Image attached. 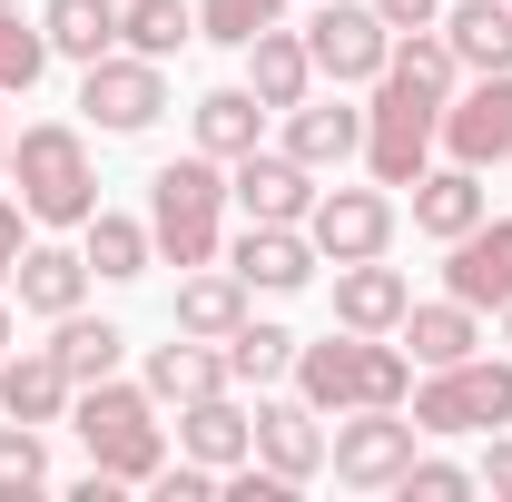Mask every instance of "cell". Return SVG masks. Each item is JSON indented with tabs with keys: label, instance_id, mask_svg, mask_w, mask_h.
<instances>
[{
	"label": "cell",
	"instance_id": "obj_18",
	"mask_svg": "<svg viewBox=\"0 0 512 502\" xmlns=\"http://www.w3.org/2000/svg\"><path fill=\"white\" fill-rule=\"evenodd\" d=\"M286 158L296 168H345V158H365V109H345V99H296L286 109Z\"/></svg>",
	"mask_w": 512,
	"mask_h": 502
},
{
	"label": "cell",
	"instance_id": "obj_15",
	"mask_svg": "<svg viewBox=\"0 0 512 502\" xmlns=\"http://www.w3.org/2000/svg\"><path fill=\"white\" fill-rule=\"evenodd\" d=\"M178 453H188V463H217V473H237V463L256 453V414L237 404V384L178 404Z\"/></svg>",
	"mask_w": 512,
	"mask_h": 502
},
{
	"label": "cell",
	"instance_id": "obj_39",
	"mask_svg": "<svg viewBox=\"0 0 512 502\" xmlns=\"http://www.w3.org/2000/svg\"><path fill=\"white\" fill-rule=\"evenodd\" d=\"M375 20H384V30H434L444 0H375Z\"/></svg>",
	"mask_w": 512,
	"mask_h": 502
},
{
	"label": "cell",
	"instance_id": "obj_3",
	"mask_svg": "<svg viewBox=\"0 0 512 502\" xmlns=\"http://www.w3.org/2000/svg\"><path fill=\"white\" fill-rule=\"evenodd\" d=\"M10 188L30 207V227H89L99 217V168H89V138L69 119H40L10 138Z\"/></svg>",
	"mask_w": 512,
	"mask_h": 502
},
{
	"label": "cell",
	"instance_id": "obj_25",
	"mask_svg": "<svg viewBox=\"0 0 512 502\" xmlns=\"http://www.w3.org/2000/svg\"><path fill=\"white\" fill-rule=\"evenodd\" d=\"M434 30L453 40V60L473 69V79L483 69H512V0H453Z\"/></svg>",
	"mask_w": 512,
	"mask_h": 502
},
{
	"label": "cell",
	"instance_id": "obj_42",
	"mask_svg": "<svg viewBox=\"0 0 512 502\" xmlns=\"http://www.w3.org/2000/svg\"><path fill=\"white\" fill-rule=\"evenodd\" d=\"M503 355H512V306H503Z\"/></svg>",
	"mask_w": 512,
	"mask_h": 502
},
{
	"label": "cell",
	"instance_id": "obj_43",
	"mask_svg": "<svg viewBox=\"0 0 512 502\" xmlns=\"http://www.w3.org/2000/svg\"><path fill=\"white\" fill-rule=\"evenodd\" d=\"M0 286H10V276H0Z\"/></svg>",
	"mask_w": 512,
	"mask_h": 502
},
{
	"label": "cell",
	"instance_id": "obj_21",
	"mask_svg": "<svg viewBox=\"0 0 512 502\" xmlns=\"http://www.w3.org/2000/svg\"><path fill=\"white\" fill-rule=\"evenodd\" d=\"M247 325V276L217 256V266H188V286H178V335H197V345H227Z\"/></svg>",
	"mask_w": 512,
	"mask_h": 502
},
{
	"label": "cell",
	"instance_id": "obj_26",
	"mask_svg": "<svg viewBox=\"0 0 512 502\" xmlns=\"http://www.w3.org/2000/svg\"><path fill=\"white\" fill-rule=\"evenodd\" d=\"M138 384H148L158 404H197V394H227L237 375H227V345H197V335H188V345H158Z\"/></svg>",
	"mask_w": 512,
	"mask_h": 502
},
{
	"label": "cell",
	"instance_id": "obj_31",
	"mask_svg": "<svg viewBox=\"0 0 512 502\" xmlns=\"http://www.w3.org/2000/svg\"><path fill=\"white\" fill-rule=\"evenodd\" d=\"M50 355H60V375H69V384H99V375H119L128 335H119V325H99V315H79V306H69L60 325H50Z\"/></svg>",
	"mask_w": 512,
	"mask_h": 502
},
{
	"label": "cell",
	"instance_id": "obj_40",
	"mask_svg": "<svg viewBox=\"0 0 512 502\" xmlns=\"http://www.w3.org/2000/svg\"><path fill=\"white\" fill-rule=\"evenodd\" d=\"M0 178H10V109H0Z\"/></svg>",
	"mask_w": 512,
	"mask_h": 502
},
{
	"label": "cell",
	"instance_id": "obj_9",
	"mask_svg": "<svg viewBox=\"0 0 512 502\" xmlns=\"http://www.w3.org/2000/svg\"><path fill=\"white\" fill-rule=\"evenodd\" d=\"M306 60L335 89H375L384 60H394V30L375 20V0H325L316 20H306Z\"/></svg>",
	"mask_w": 512,
	"mask_h": 502
},
{
	"label": "cell",
	"instance_id": "obj_28",
	"mask_svg": "<svg viewBox=\"0 0 512 502\" xmlns=\"http://www.w3.org/2000/svg\"><path fill=\"white\" fill-rule=\"evenodd\" d=\"M40 30H50V60H109L119 50V0H50L40 10Z\"/></svg>",
	"mask_w": 512,
	"mask_h": 502
},
{
	"label": "cell",
	"instance_id": "obj_24",
	"mask_svg": "<svg viewBox=\"0 0 512 502\" xmlns=\"http://www.w3.org/2000/svg\"><path fill=\"white\" fill-rule=\"evenodd\" d=\"M10 296H20L30 315H50V325H60V315L89 296V256H79V247H20V266H10Z\"/></svg>",
	"mask_w": 512,
	"mask_h": 502
},
{
	"label": "cell",
	"instance_id": "obj_16",
	"mask_svg": "<svg viewBox=\"0 0 512 502\" xmlns=\"http://www.w3.org/2000/svg\"><path fill=\"white\" fill-rule=\"evenodd\" d=\"M256 463L266 473H286V483H316L325 473V424H316V404L296 394V404H256Z\"/></svg>",
	"mask_w": 512,
	"mask_h": 502
},
{
	"label": "cell",
	"instance_id": "obj_27",
	"mask_svg": "<svg viewBox=\"0 0 512 502\" xmlns=\"http://www.w3.org/2000/svg\"><path fill=\"white\" fill-rule=\"evenodd\" d=\"M79 256H89V276H109V286H128V276H148L158 266V237H148V217H89L79 227Z\"/></svg>",
	"mask_w": 512,
	"mask_h": 502
},
{
	"label": "cell",
	"instance_id": "obj_35",
	"mask_svg": "<svg viewBox=\"0 0 512 502\" xmlns=\"http://www.w3.org/2000/svg\"><path fill=\"white\" fill-rule=\"evenodd\" d=\"M30 493H50V443H40V424H0V502Z\"/></svg>",
	"mask_w": 512,
	"mask_h": 502
},
{
	"label": "cell",
	"instance_id": "obj_23",
	"mask_svg": "<svg viewBox=\"0 0 512 502\" xmlns=\"http://www.w3.org/2000/svg\"><path fill=\"white\" fill-rule=\"evenodd\" d=\"M404 355L434 375V365H463V355H483V315L463 306V296H444V306H404Z\"/></svg>",
	"mask_w": 512,
	"mask_h": 502
},
{
	"label": "cell",
	"instance_id": "obj_37",
	"mask_svg": "<svg viewBox=\"0 0 512 502\" xmlns=\"http://www.w3.org/2000/svg\"><path fill=\"white\" fill-rule=\"evenodd\" d=\"M394 493H404V502H463V493H483V483H473L463 463H444V453H414Z\"/></svg>",
	"mask_w": 512,
	"mask_h": 502
},
{
	"label": "cell",
	"instance_id": "obj_17",
	"mask_svg": "<svg viewBox=\"0 0 512 502\" xmlns=\"http://www.w3.org/2000/svg\"><path fill=\"white\" fill-rule=\"evenodd\" d=\"M69 394H79V384L60 375V355H50V345L0 355V414H10V424H40V434H50V424H69Z\"/></svg>",
	"mask_w": 512,
	"mask_h": 502
},
{
	"label": "cell",
	"instance_id": "obj_5",
	"mask_svg": "<svg viewBox=\"0 0 512 502\" xmlns=\"http://www.w3.org/2000/svg\"><path fill=\"white\" fill-rule=\"evenodd\" d=\"M404 414H414L424 434H493V424H512V355L434 365V375L404 394Z\"/></svg>",
	"mask_w": 512,
	"mask_h": 502
},
{
	"label": "cell",
	"instance_id": "obj_13",
	"mask_svg": "<svg viewBox=\"0 0 512 502\" xmlns=\"http://www.w3.org/2000/svg\"><path fill=\"white\" fill-rule=\"evenodd\" d=\"M444 296H463V306H512V217H483V227H463L444 247Z\"/></svg>",
	"mask_w": 512,
	"mask_h": 502
},
{
	"label": "cell",
	"instance_id": "obj_38",
	"mask_svg": "<svg viewBox=\"0 0 512 502\" xmlns=\"http://www.w3.org/2000/svg\"><path fill=\"white\" fill-rule=\"evenodd\" d=\"M473 483H483L493 502H512V434H493V453L473 463Z\"/></svg>",
	"mask_w": 512,
	"mask_h": 502
},
{
	"label": "cell",
	"instance_id": "obj_11",
	"mask_svg": "<svg viewBox=\"0 0 512 502\" xmlns=\"http://www.w3.org/2000/svg\"><path fill=\"white\" fill-rule=\"evenodd\" d=\"M306 237H316V256H335V266L384 256V247H394V197H384V188H316Z\"/></svg>",
	"mask_w": 512,
	"mask_h": 502
},
{
	"label": "cell",
	"instance_id": "obj_8",
	"mask_svg": "<svg viewBox=\"0 0 512 502\" xmlns=\"http://www.w3.org/2000/svg\"><path fill=\"white\" fill-rule=\"evenodd\" d=\"M168 109V60H138V50H109V60L79 69V119L109 128V138H138V128H158Z\"/></svg>",
	"mask_w": 512,
	"mask_h": 502
},
{
	"label": "cell",
	"instance_id": "obj_36",
	"mask_svg": "<svg viewBox=\"0 0 512 502\" xmlns=\"http://www.w3.org/2000/svg\"><path fill=\"white\" fill-rule=\"evenodd\" d=\"M276 10H286V0H197V40H217V50H247L256 30H276Z\"/></svg>",
	"mask_w": 512,
	"mask_h": 502
},
{
	"label": "cell",
	"instance_id": "obj_6",
	"mask_svg": "<svg viewBox=\"0 0 512 502\" xmlns=\"http://www.w3.org/2000/svg\"><path fill=\"white\" fill-rule=\"evenodd\" d=\"M414 453H424V424H414L404 404H355V414L325 434V473H335L345 493H394Z\"/></svg>",
	"mask_w": 512,
	"mask_h": 502
},
{
	"label": "cell",
	"instance_id": "obj_41",
	"mask_svg": "<svg viewBox=\"0 0 512 502\" xmlns=\"http://www.w3.org/2000/svg\"><path fill=\"white\" fill-rule=\"evenodd\" d=\"M0 355H10V306H0Z\"/></svg>",
	"mask_w": 512,
	"mask_h": 502
},
{
	"label": "cell",
	"instance_id": "obj_29",
	"mask_svg": "<svg viewBox=\"0 0 512 502\" xmlns=\"http://www.w3.org/2000/svg\"><path fill=\"white\" fill-rule=\"evenodd\" d=\"M188 119H197V148H207V158H247V148H256V128H266V99H256L247 79H237V89H207Z\"/></svg>",
	"mask_w": 512,
	"mask_h": 502
},
{
	"label": "cell",
	"instance_id": "obj_30",
	"mask_svg": "<svg viewBox=\"0 0 512 502\" xmlns=\"http://www.w3.org/2000/svg\"><path fill=\"white\" fill-rule=\"evenodd\" d=\"M197 40V0H119V50L138 60H178Z\"/></svg>",
	"mask_w": 512,
	"mask_h": 502
},
{
	"label": "cell",
	"instance_id": "obj_20",
	"mask_svg": "<svg viewBox=\"0 0 512 502\" xmlns=\"http://www.w3.org/2000/svg\"><path fill=\"white\" fill-rule=\"evenodd\" d=\"M493 217V197H483V168H463V158H444V168H424L414 178V227L424 237H463V227H483Z\"/></svg>",
	"mask_w": 512,
	"mask_h": 502
},
{
	"label": "cell",
	"instance_id": "obj_19",
	"mask_svg": "<svg viewBox=\"0 0 512 502\" xmlns=\"http://www.w3.org/2000/svg\"><path fill=\"white\" fill-rule=\"evenodd\" d=\"M414 306V286L384 266V256H355V266H335V325H355V335H394Z\"/></svg>",
	"mask_w": 512,
	"mask_h": 502
},
{
	"label": "cell",
	"instance_id": "obj_14",
	"mask_svg": "<svg viewBox=\"0 0 512 502\" xmlns=\"http://www.w3.org/2000/svg\"><path fill=\"white\" fill-rule=\"evenodd\" d=\"M227 266L247 276V296H296V286H316V237H306V227H256L247 217V237L227 247Z\"/></svg>",
	"mask_w": 512,
	"mask_h": 502
},
{
	"label": "cell",
	"instance_id": "obj_7",
	"mask_svg": "<svg viewBox=\"0 0 512 502\" xmlns=\"http://www.w3.org/2000/svg\"><path fill=\"white\" fill-rule=\"evenodd\" d=\"M434 119H444V99H424L404 79H375V99H365V168H375V188H414L434 168Z\"/></svg>",
	"mask_w": 512,
	"mask_h": 502
},
{
	"label": "cell",
	"instance_id": "obj_32",
	"mask_svg": "<svg viewBox=\"0 0 512 502\" xmlns=\"http://www.w3.org/2000/svg\"><path fill=\"white\" fill-rule=\"evenodd\" d=\"M384 79H404V89H424V99H453V89H463V60H453L444 30H394Z\"/></svg>",
	"mask_w": 512,
	"mask_h": 502
},
{
	"label": "cell",
	"instance_id": "obj_10",
	"mask_svg": "<svg viewBox=\"0 0 512 502\" xmlns=\"http://www.w3.org/2000/svg\"><path fill=\"white\" fill-rule=\"evenodd\" d=\"M434 148L463 158V168H503L512 158V69H483L473 89H453L444 119H434Z\"/></svg>",
	"mask_w": 512,
	"mask_h": 502
},
{
	"label": "cell",
	"instance_id": "obj_12",
	"mask_svg": "<svg viewBox=\"0 0 512 502\" xmlns=\"http://www.w3.org/2000/svg\"><path fill=\"white\" fill-rule=\"evenodd\" d=\"M227 197L247 207L256 227H306V207H316V168H296L286 148H247V158H227Z\"/></svg>",
	"mask_w": 512,
	"mask_h": 502
},
{
	"label": "cell",
	"instance_id": "obj_4",
	"mask_svg": "<svg viewBox=\"0 0 512 502\" xmlns=\"http://www.w3.org/2000/svg\"><path fill=\"white\" fill-rule=\"evenodd\" d=\"M217 217H227V158H168L158 178H148V237L168 266H217L227 237H217Z\"/></svg>",
	"mask_w": 512,
	"mask_h": 502
},
{
	"label": "cell",
	"instance_id": "obj_34",
	"mask_svg": "<svg viewBox=\"0 0 512 502\" xmlns=\"http://www.w3.org/2000/svg\"><path fill=\"white\" fill-rule=\"evenodd\" d=\"M40 69H50V30L20 20V0H0V99L40 89Z\"/></svg>",
	"mask_w": 512,
	"mask_h": 502
},
{
	"label": "cell",
	"instance_id": "obj_2",
	"mask_svg": "<svg viewBox=\"0 0 512 502\" xmlns=\"http://www.w3.org/2000/svg\"><path fill=\"white\" fill-rule=\"evenodd\" d=\"M296 394L316 414H355V404H404L414 394V355L384 345V335H355L335 325L325 345H296Z\"/></svg>",
	"mask_w": 512,
	"mask_h": 502
},
{
	"label": "cell",
	"instance_id": "obj_33",
	"mask_svg": "<svg viewBox=\"0 0 512 502\" xmlns=\"http://www.w3.org/2000/svg\"><path fill=\"white\" fill-rule=\"evenodd\" d=\"M227 375H237V384H286V375H296V335L266 325V315H247V325L227 335Z\"/></svg>",
	"mask_w": 512,
	"mask_h": 502
},
{
	"label": "cell",
	"instance_id": "obj_1",
	"mask_svg": "<svg viewBox=\"0 0 512 502\" xmlns=\"http://www.w3.org/2000/svg\"><path fill=\"white\" fill-rule=\"evenodd\" d=\"M69 434L89 443V463L99 473H119V483H158V463H168V424H158V394L148 384H79L69 394Z\"/></svg>",
	"mask_w": 512,
	"mask_h": 502
},
{
	"label": "cell",
	"instance_id": "obj_22",
	"mask_svg": "<svg viewBox=\"0 0 512 502\" xmlns=\"http://www.w3.org/2000/svg\"><path fill=\"white\" fill-rule=\"evenodd\" d=\"M247 89L286 119L296 99H316V60H306V30H256L247 40Z\"/></svg>",
	"mask_w": 512,
	"mask_h": 502
}]
</instances>
